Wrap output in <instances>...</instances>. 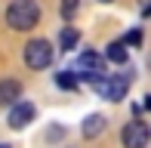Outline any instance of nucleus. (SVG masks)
Masks as SVG:
<instances>
[{"mask_svg":"<svg viewBox=\"0 0 151 148\" xmlns=\"http://www.w3.org/2000/svg\"><path fill=\"white\" fill-rule=\"evenodd\" d=\"M40 22V6L34 0H12L6 9V25L12 31H31Z\"/></svg>","mask_w":151,"mask_h":148,"instance_id":"nucleus-1","label":"nucleus"},{"mask_svg":"<svg viewBox=\"0 0 151 148\" xmlns=\"http://www.w3.org/2000/svg\"><path fill=\"white\" fill-rule=\"evenodd\" d=\"M129 83H133V77H129V74H105V77H99V80L93 83V90L99 93L102 99L120 102V99H127Z\"/></svg>","mask_w":151,"mask_h":148,"instance_id":"nucleus-2","label":"nucleus"},{"mask_svg":"<svg viewBox=\"0 0 151 148\" xmlns=\"http://www.w3.org/2000/svg\"><path fill=\"white\" fill-rule=\"evenodd\" d=\"M52 56H56V50H52V43H50V40H43V37L28 40V46H25V52H22L25 65H28L31 71L50 68V65H52Z\"/></svg>","mask_w":151,"mask_h":148,"instance_id":"nucleus-3","label":"nucleus"},{"mask_svg":"<svg viewBox=\"0 0 151 148\" xmlns=\"http://www.w3.org/2000/svg\"><path fill=\"white\" fill-rule=\"evenodd\" d=\"M148 139H151V133H148V124L145 120H129L127 126L120 130V142L123 148H148Z\"/></svg>","mask_w":151,"mask_h":148,"instance_id":"nucleus-4","label":"nucleus"},{"mask_svg":"<svg viewBox=\"0 0 151 148\" xmlns=\"http://www.w3.org/2000/svg\"><path fill=\"white\" fill-rule=\"evenodd\" d=\"M37 117V108H34V102H28V99H22V102H16L9 108V117H6V124L12 126V130H22L25 124H31V120Z\"/></svg>","mask_w":151,"mask_h":148,"instance_id":"nucleus-5","label":"nucleus"},{"mask_svg":"<svg viewBox=\"0 0 151 148\" xmlns=\"http://www.w3.org/2000/svg\"><path fill=\"white\" fill-rule=\"evenodd\" d=\"M16 102H22V83L19 80H0V105L12 108Z\"/></svg>","mask_w":151,"mask_h":148,"instance_id":"nucleus-6","label":"nucleus"},{"mask_svg":"<svg viewBox=\"0 0 151 148\" xmlns=\"http://www.w3.org/2000/svg\"><path fill=\"white\" fill-rule=\"evenodd\" d=\"M77 43H80V31L71 28V25H65L62 34H59V50L62 52H71V50H77Z\"/></svg>","mask_w":151,"mask_h":148,"instance_id":"nucleus-7","label":"nucleus"},{"mask_svg":"<svg viewBox=\"0 0 151 148\" xmlns=\"http://www.w3.org/2000/svg\"><path fill=\"white\" fill-rule=\"evenodd\" d=\"M105 124H108V120L102 117V114H90V117L83 120V126H80V133H83L86 139H96L102 130H105Z\"/></svg>","mask_w":151,"mask_h":148,"instance_id":"nucleus-8","label":"nucleus"},{"mask_svg":"<svg viewBox=\"0 0 151 148\" xmlns=\"http://www.w3.org/2000/svg\"><path fill=\"white\" fill-rule=\"evenodd\" d=\"M105 62H114V65H123L127 62V46H123V40H114V43H108V50H105Z\"/></svg>","mask_w":151,"mask_h":148,"instance_id":"nucleus-9","label":"nucleus"},{"mask_svg":"<svg viewBox=\"0 0 151 148\" xmlns=\"http://www.w3.org/2000/svg\"><path fill=\"white\" fill-rule=\"evenodd\" d=\"M56 83L62 90H77V77H74V71H59L56 74Z\"/></svg>","mask_w":151,"mask_h":148,"instance_id":"nucleus-10","label":"nucleus"},{"mask_svg":"<svg viewBox=\"0 0 151 148\" xmlns=\"http://www.w3.org/2000/svg\"><path fill=\"white\" fill-rule=\"evenodd\" d=\"M139 43H142V31L133 28V31L127 34V40H123V46H139Z\"/></svg>","mask_w":151,"mask_h":148,"instance_id":"nucleus-11","label":"nucleus"},{"mask_svg":"<svg viewBox=\"0 0 151 148\" xmlns=\"http://www.w3.org/2000/svg\"><path fill=\"white\" fill-rule=\"evenodd\" d=\"M77 3H80V0H62V16L71 19V16H74V9H77Z\"/></svg>","mask_w":151,"mask_h":148,"instance_id":"nucleus-12","label":"nucleus"},{"mask_svg":"<svg viewBox=\"0 0 151 148\" xmlns=\"http://www.w3.org/2000/svg\"><path fill=\"white\" fill-rule=\"evenodd\" d=\"M139 6H142V12H148V0H139Z\"/></svg>","mask_w":151,"mask_h":148,"instance_id":"nucleus-13","label":"nucleus"},{"mask_svg":"<svg viewBox=\"0 0 151 148\" xmlns=\"http://www.w3.org/2000/svg\"><path fill=\"white\" fill-rule=\"evenodd\" d=\"M99 3H114V0H99Z\"/></svg>","mask_w":151,"mask_h":148,"instance_id":"nucleus-14","label":"nucleus"},{"mask_svg":"<svg viewBox=\"0 0 151 148\" xmlns=\"http://www.w3.org/2000/svg\"><path fill=\"white\" fill-rule=\"evenodd\" d=\"M0 148H9V145H0Z\"/></svg>","mask_w":151,"mask_h":148,"instance_id":"nucleus-15","label":"nucleus"}]
</instances>
